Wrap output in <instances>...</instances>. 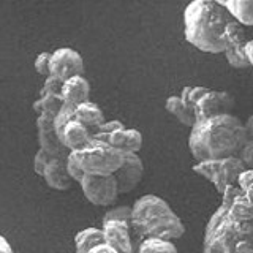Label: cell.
Segmentation results:
<instances>
[{
    "mask_svg": "<svg viewBox=\"0 0 253 253\" xmlns=\"http://www.w3.org/2000/svg\"><path fill=\"white\" fill-rule=\"evenodd\" d=\"M106 142H109L116 149L122 150L124 154L126 152L139 154V150L142 149V134L139 130L134 128H121L111 133Z\"/></svg>",
    "mask_w": 253,
    "mask_h": 253,
    "instance_id": "obj_17",
    "label": "cell"
},
{
    "mask_svg": "<svg viewBox=\"0 0 253 253\" xmlns=\"http://www.w3.org/2000/svg\"><path fill=\"white\" fill-rule=\"evenodd\" d=\"M165 109L168 111L169 114H172L177 121L185 125V126H192L196 122V116H195V111L192 108H188L179 95H171V97L166 98L165 101Z\"/></svg>",
    "mask_w": 253,
    "mask_h": 253,
    "instance_id": "obj_19",
    "label": "cell"
},
{
    "mask_svg": "<svg viewBox=\"0 0 253 253\" xmlns=\"http://www.w3.org/2000/svg\"><path fill=\"white\" fill-rule=\"evenodd\" d=\"M62 85H63V79L54 76V75H49V76H46L44 84H43L42 89H40V93L38 95H44V93H60L62 92Z\"/></svg>",
    "mask_w": 253,
    "mask_h": 253,
    "instance_id": "obj_31",
    "label": "cell"
},
{
    "mask_svg": "<svg viewBox=\"0 0 253 253\" xmlns=\"http://www.w3.org/2000/svg\"><path fill=\"white\" fill-rule=\"evenodd\" d=\"M75 119H78L79 122H83L84 125L89 126L92 131H95L103 122H105V114H103L101 108L97 103L87 100L75 106Z\"/></svg>",
    "mask_w": 253,
    "mask_h": 253,
    "instance_id": "obj_18",
    "label": "cell"
},
{
    "mask_svg": "<svg viewBox=\"0 0 253 253\" xmlns=\"http://www.w3.org/2000/svg\"><path fill=\"white\" fill-rule=\"evenodd\" d=\"M233 108H234V98L231 97V93H228L225 90L209 89L195 105L193 111L196 121H200V119H206L211 116L231 113Z\"/></svg>",
    "mask_w": 253,
    "mask_h": 253,
    "instance_id": "obj_12",
    "label": "cell"
},
{
    "mask_svg": "<svg viewBox=\"0 0 253 253\" xmlns=\"http://www.w3.org/2000/svg\"><path fill=\"white\" fill-rule=\"evenodd\" d=\"M105 242L113 245L121 253H136V245L133 241V229L128 221L109 220L101 223Z\"/></svg>",
    "mask_w": 253,
    "mask_h": 253,
    "instance_id": "obj_13",
    "label": "cell"
},
{
    "mask_svg": "<svg viewBox=\"0 0 253 253\" xmlns=\"http://www.w3.org/2000/svg\"><path fill=\"white\" fill-rule=\"evenodd\" d=\"M193 172L198 176L209 180L213 188L221 195L228 187L237 184V177L245 169V166L237 155L225 157V158H209L201 160L193 165Z\"/></svg>",
    "mask_w": 253,
    "mask_h": 253,
    "instance_id": "obj_6",
    "label": "cell"
},
{
    "mask_svg": "<svg viewBox=\"0 0 253 253\" xmlns=\"http://www.w3.org/2000/svg\"><path fill=\"white\" fill-rule=\"evenodd\" d=\"M234 18L215 0H192L184 11L187 42L208 54H223V32Z\"/></svg>",
    "mask_w": 253,
    "mask_h": 253,
    "instance_id": "obj_3",
    "label": "cell"
},
{
    "mask_svg": "<svg viewBox=\"0 0 253 253\" xmlns=\"http://www.w3.org/2000/svg\"><path fill=\"white\" fill-rule=\"evenodd\" d=\"M105 242L101 228H85L78 231L75 236V252L76 253H89L95 245Z\"/></svg>",
    "mask_w": 253,
    "mask_h": 253,
    "instance_id": "obj_20",
    "label": "cell"
},
{
    "mask_svg": "<svg viewBox=\"0 0 253 253\" xmlns=\"http://www.w3.org/2000/svg\"><path fill=\"white\" fill-rule=\"evenodd\" d=\"M62 98L65 105L76 106L79 103H84L90 97V83L84 75L71 76L63 81L62 85Z\"/></svg>",
    "mask_w": 253,
    "mask_h": 253,
    "instance_id": "obj_16",
    "label": "cell"
},
{
    "mask_svg": "<svg viewBox=\"0 0 253 253\" xmlns=\"http://www.w3.org/2000/svg\"><path fill=\"white\" fill-rule=\"evenodd\" d=\"M208 90H209V89H206V87H201V85H195V87L187 85V87H184V89L180 90V95H179V97L182 98V101H184L188 108L195 109V105H196L198 101H200V98H201L203 95H204L206 92H208Z\"/></svg>",
    "mask_w": 253,
    "mask_h": 253,
    "instance_id": "obj_24",
    "label": "cell"
},
{
    "mask_svg": "<svg viewBox=\"0 0 253 253\" xmlns=\"http://www.w3.org/2000/svg\"><path fill=\"white\" fill-rule=\"evenodd\" d=\"M247 141L244 122L233 113L196 121L190 128L188 150L196 162L237 155Z\"/></svg>",
    "mask_w": 253,
    "mask_h": 253,
    "instance_id": "obj_2",
    "label": "cell"
},
{
    "mask_svg": "<svg viewBox=\"0 0 253 253\" xmlns=\"http://www.w3.org/2000/svg\"><path fill=\"white\" fill-rule=\"evenodd\" d=\"M54 117L47 113H42L37 116V138H38V147L46 150L51 157H67L70 150L63 146L59 134L54 128Z\"/></svg>",
    "mask_w": 253,
    "mask_h": 253,
    "instance_id": "obj_9",
    "label": "cell"
},
{
    "mask_svg": "<svg viewBox=\"0 0 253 253\" xmlns=\"http://www.w3.org/2000/svg\"><path fill=\"white\" fill-rule=\"evenodd\" d=\"M237 187L242 190V193L245 198L253 203V169H247L245 168L239 177H237Z\"/></svg>",
    "mask_w": 253,
    "mask_h": 253,
    "instance_id": "obj_27",
    "label": "cell"
},
{
    "mask_svg": "<svg viewBox=\"0 0 253 253\" xmlns=\"http://www.w3.org/2000/svg\"><path fill=\"white\" fill-rule=\"evenodd\" d=\"M79 187H81L87 201L95 206H111L121 195L114 174H109V176L84 174V177L79 182Z\"/></svg>",
    "mask_w": 253,
    "mask_h": 253,
    "instance_id": "obj_7",
    "label": "cell"
},
{
    "mask_svg": "<svg viewBox=\"0 0 253 253\" xmlns=\"http://www.w3.org/2000/svg\"><path fill=\"white\" fill-rule=\"evenodd\" d=\"M121 128H125V125L121 121H116V119H114V121H105L97 130L93 131V138L106 141L111 133H114V131L121 130Z\"/></svg>",
    "mask_w": 253,
    "mask_h": 253,
    "instance_id": "obj_28",
    "label": "cell"
},
{
    "mask_svg": "<svg viewBox=\"0 0 253 253\" xmlns=\"http://www.w3.org/2000/svg\"><path fill=\"white\" fill-rule=\"evenodd\" d=\"M43 179L54 190H59V192L68 190L73 184V179L67 171V157H52L44 169Z\"/></svg>",
    "mask_w": 253,
    "mask_h": 253,
    "instance_id": "obj_15",
    "label": "cell"
},
{
    "mask_svg": "<svg viewBox=\"0 0 253 253\" xmlns=\"http://www.w3.org/2000/svg\"><path fill=\"white\" fill-rule=\"evenodd\" d=\"M220 196H221V203L229 204V203H233L234 200H237L239 196H244V193H242V190H241L239 187H237V184H236V185L228 187Z\"/></svg>",
    "mask_w": 253,
    "mask_h": 253,
    "instance_id": "obj_34",
    "label": "cell"
},
{
    "mask_svg": "<svg viewBox=\"0 0 253 253\" xmlns=\"http://www.w3.org/2000/svg\"><path fill=\"white\" fill-rule=\"evenodd\" d=\"M89 253H121V252L116 250L113 245H109L108 242H101L98 245H95Z\"/></svg>",
    "mask_w": 253,
    "mask_h": 253,
    "instance_id": "obj_35",
    "label": "cell"
},
{
    "mask_svg": "<svg viewBox=\"0 0 253 253\" xmlns=\"http://www.w3.org/2000/svg\"><path fill=\"white\" fill-rule=\"evenodd\" d=\"M34 68L38 75L42 76H49L51 75V52H42L35 57Z\"/></svg>",
    "mask_w": 253,
    "mask_h": 253,
    "instance_id": "obj_29",
    "label": "cell"
},
{
    "mask_svg": "<svg viewBox=\"0 0 253 253\" xmlns=\"http://www.w3.org/2000/svg\"><path fill=\"white\" fill-rule=\"evenodd\" d=\"M75 117V106L71 105H63L62 109L59 111L57 114L54 117V128H55V133L60 136V133L63 130V126H65L71 119Z\"/></svg>",
    "mask_w": 253,
    "mask_h": 253,
    "instance_id": "obj_25",
    "label": "cell"
},
{
    "mask_svg": "<svg viewBox=\"0 0 253 253\" xmlns=\"http://www.w3.org/2000/svg\"><path fill=\"white\" fill-rule=\"evenodd\" d=\"M79 166L85 174L109 176L114 174L124 162V152L111 146L109 142L92 138L89 144L78 150H71Z\"/></svg>",
    "mask_w": 253,
    "mask_h": 253,
    "instance_id": "obj_5",
    "label": "cell"
},
{
    "mask_svg": "<svg viewBox=\"0 0 253 253\" xmlns=\"http://www.w3.org/2000/svg\"><path fill=\"white\" fill-rule=\"evenodd\" d=\"M136 253H179V252L172 241L142 239L136 245Z\"/></svg>",
    "mask_w": 253,
    "mask_h": 253,
    "instance_id": "obj_23",
    "label": "cell"
},
{
    "mask_svg": "<svg viewBox=\"0 0 253 253\" xmlns=\"http://www.w3.org/2000/svg\"><path fill=\"white\" fill-rule=\"evenodd\" d=\"M0 253H14L10 242H8L2 234H0Z\"/></svg>",
    "mask_w": 253,
    "mask_h": 253,
    "instance_id": "obj_37",
    "label": "cell"
},
{
    "mask_svg": "<svg viewBox=\"0 0 253 253\" xmlns=\"http://www.w3.org/2000/svg\"><path fill=\"white\" fill-rule=\"evenodd\" d=\"M226 10L245 27H253V0H226Z\"/></svg>",
    "mask_w": 253,
    "mask_h": 253,
    "instance_id": "obj_21",
    "label": "cell"
},
{
    "mask_svg": "<svg viewBox=\"0 0 253 253\" xmlns=\"http://www.w3.org/2000/svg\"><path fill=\"white\" fill-rule=\"evenodd\" d=\"M203 253H253V203H221L204 228Z\"/></svg>",
    "mask_w": 253,
    "mask_h": 253,
    "instance_id": "obj_1",
    "label": "cell"
},
{
    "mask_svg": "<svg viewBox=\"0 0 253 253\" xmlns=\"http://www.w3.org/2000/svg\"><path fill=\"white\" fill-rule=\"evenodd\" d=\"M237 157L247 169H253V139H247L237 152Z\"/></svg>",
    "mask_w": 253,
    "mask_h": 253,
    "instance_id": "obj_32",
    "label": "cell"
},
{
    "mask_svg": "<svg viewBox=\"0 0 253 253\" xmlns=\"http://www.w3.org/2000/svg\"><path fill=\"white\" fill-rule=\"evenodd\" d=\"M65 105L60 93H44V95H38V98L34 101V111L38 114L47 113L51 116H55L62 109V106Z\"/></svg>",
    "mask_w": 253,
    "mask_h": 253,
    "instance_id": "obj_22",
    "label": "cell"
},
{
    "mask_svg": "<svg viewBox=\"0 0 253 253\" xmlns=\"http://www.w3.org/2000/svg\"><path fill=\"white\" fill-rule=\"evenodd\" d=\"M252 38H253V29H252Z\"/></svg>",
    "mask_w": 253,
    "mask_h": 253,
    "instance_id": "obj_40",
    "label": "cell"
},
{
    "mask_svg": "<svg viewBox=\"0 0 253 253\" xmlns=\"http://www.w3.org/2000/svg\"><path fill=\"white\" fill-rule=\"evenodd\" d=\"M51 75L63 81L71 76L84 75V60L81 54L71 47H59L51 52Z\"/></svg>",
    "mask_w": 253,
    "mask_h": 253,
    "instance_id": "obj_10",
    "label": "cell"
},
{
    "mask_svg": "<svg viewBox=\"0 0 253 253\" xmlns=\"http://www.w3.org/2000/svg\"><path fill=\"white\" fill-rule=\"evenodd\" d=\"M114 177L121 193H128L136 188L144 177V163H142L139 154H124V162L121 168L114 172Z\"/></svg>",
    "mask_w": 253,
    "mask_h": 253,
    "instance_id": "obj_11",
    "label": "cell"
},
{
    "mask_svg": "<svg viewBox=\"0 0 253 253\" xmlns=\"http://www.w3.org/2000/svg\"><path fill=\"white\" fill-rule=\"evenodd\" d=\"M59 138L63 142V146L71 152V150H78L84 147L85 144H89L93 138V131L87 125H84L83 122H79L78 119L73 117L63 126Z\"/></svg>",
    "mask_w": 253,
    "mask_h": 253,
    "instance_id": "obj_14",
    "label": "cell"
},
{
    "mask_svg": "<svg viewBox=\"0 0 253 253\" xmlns=\"http://www.w3.org/2000/svg\"><path fill=\"white\" fill-rule=\"evenodd\" d=\"M67 171H68V174H70V177L73 179V182H81V179L84 177V171H83V168L79 166V163H78V160L75 158V155L73 154H68L67 155Z\"/></svg>",
    "mask_w": 253,
    "mask_h": 253,
    "instance_id": "obj_33",
    "label": "cell"
},
{
    "mask_svg": "<svg viewBox=\"0 0 253 253\" xmlns=\"http://www.w3.org/2000/svg\"><path fill=\"white\" fill-rule=\"evenodd\" d=\"M217 3H220V5H226V0H215Z\"/></svg>",
    "mask_w": 253,
    "mask_h": 253,
    "instance_id": "obj_39",
    "label": "cell"
},
{
    "mask_svg": "<svg viewBox=\"0 0 253 253\" xmlns=\"http://www.w3.org/2000/svg\"><path fill=\"white\" fill-rule=\"evenodd\" d=\"M131 229L142 239L176 241L184 236L185 226L180 217L163 198L147 193L131 206Z\"/></svg>",
    "mask_w": 253,
    "mask_h": 253,
    "instance_id": "obj_4",
    "label": "cell"
},
{
    "mask_svg": "<svg viewBox=\"0 0 253 253\" xmlns=\"http://www.w3.org/2000/svg\"><path fill=\"white\" fill-rule=\"evenodd\" d=\"M119 220V221H131V206H114L103 215V221Z\"/></svg>",
    "mask_w": 253,
    "mask_h": 253,
    "instance_id": "obj_26",
    "label": "cell"
},
{
    "mask_svg": "<svg viewBox=\"0 0 253 253\" xmlns=\"http://www.w3.org/2000/svg\"><path fill=\"white\" fill-rule=\"evenodd\" d=\"M51 155L46 152V150L43 149H40L35 152V157H34V171L37 176H42L43 177V174H44V169H46V166L47 163L51 162Z\"/></svg>",
    "mask_w": 253,
    "mask_h": 253,
    "instance_id": "obj_30",
    "label": "cell"
},
{
    "mask_svg": "<svg viewBox=\"0 0 253 253\" xmlns=\"http://www.w3.org/2000/svg\"><path fill=\"white\" fill-rule=\"evenodd\" d=\"M245 133H247V139H253V114L247 117V121L244 122Z\"/></svg>",
    "mask_w": 253,
    "mask_h": 253,
    "instance_id": "obj_36",
    "label": "cell"
},
{
    "mask_svg": "<svg viewBox=\"0 0 253 253\" xmlns=\"http://www.w3.org/2000/svg\"><path fill=\"white\" fill-rule=\"evenodd\" d=\"M223 40H225V57L226 62L234 68H247L252 67L247 52H245V46L250 42V37L245 32V26L241 22L233 19L228 24L225 32H223Z\"/></svg>",
    "mask_w": 253,
    "mask_h": 253,
    "instance_id": "obj_8",
    "label": "cell"
},
{
    "mask_svg": "<svg viewBox=\"0 0 253 253\" xmlns=\"http://www.w3.org/2000/svg\"><path fill=\"white\" fill-rule=\"evenodd\" d=\"M245 52H247V57H249L250 65L253 67V38L247 43V46H245Z\"/></svg>",
    "mask_w": 253,
    "mask_h": 253,
    "instance_id": "obj_38",
    "label": "cell"
}]
</instances>
